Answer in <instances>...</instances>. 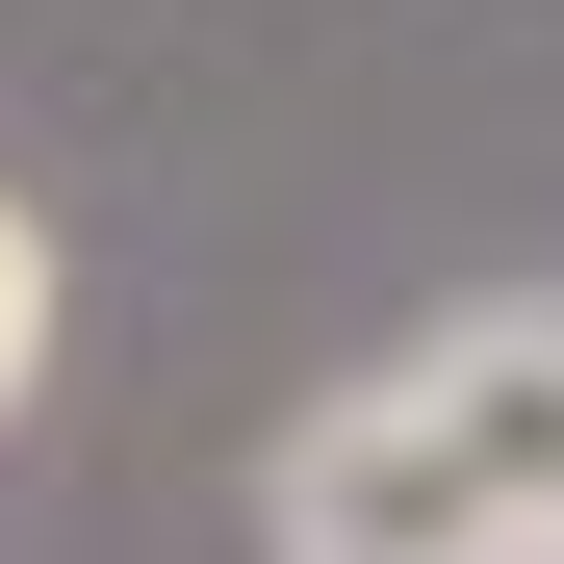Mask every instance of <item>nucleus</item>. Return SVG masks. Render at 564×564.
Returning <instances> with one entry per match:
<instances>
[{
	"label": "nucleus",
	"mask_w": 564,
	"mask_h": 564,
	"mask_svg": "<svg viewBox=\"0 0 564 564\" xmlns=\"http://www.w3.org/2000/svg\"><path fill=\"white\" fill-rule=\"evenodd\" d=\"M26 359H52V257H26V206H0V411H26Z\"/></svg>",
	"instance_id": "3"
},
{
	"label": "nucleus",
	"mask_w": 564,
	"mask_h": 564,
	"mask_svg": "<svg viewBox=\"0 0 564 564\" xmlns=\"http://www.w3.org/2000/svg\"><path fill=\"white\" fill-rule=\"evenodd\" d=\"M257 513H282V564H513V513L462 488V436H436V386H359V411H308Z\"/></svg>",
	"instance_id": "1"
},
{
	"label": "nucleus",
	"mask_w": 564,
	"mask_h": 564,
	"mask_svg": "<svg viewBox=\"0 0 564 564\" xmlns=\"http://www.w3.org/2000/svg\"><path fill=\"white\" fill-rule=\"evenodd\" d=\"M411 386H436V436H462V488L513 513V564H564V308H488V334H436Z\"/></svg>",
	"instance_id": "2"
}]
</instances>
